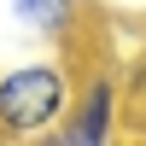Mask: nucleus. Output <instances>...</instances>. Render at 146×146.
<instances>
[{
  "instance_id": "nucleus-3",
  "label": "nucleus",
  "mask_w": 146,
  "mask_h": 146,
  "mask_svg": "<svg viewBox=\"0 0 146 146\" xmlns=\"http://www.w3.org/2000/svg\"><path fill=\"white\" fill-rule=\"evenodd\" d=\"M6 12L18 29L41 35V41H64L82 23V0H6Z\"/></svg>"
},
{
  "instance_id": "nucleus-1",
  "label": "nucleus",
  "mask_w": 146,
  "mask_h": 146,
  "mask_svg": "<svg viewBox=\"0 0 146 146\" xmlns=\"http://www.w3.org/2000/svg\"><path fill=\"white\" fill-rule=\"evenodd\" d=\"M76 82L58 58H29V64L0 70V140H47L58 135Z\"/></svg>"
},
{
  "instance_id": "nucleus-2",
  "label": "nucleus",
  "mask_w": 146,
  "mask_h": 146,
  "mask_svg": "<svg viewBox=\"0 0 146 146\" xmlns=\"http://www.w3.org/2000/svg\"><path fill=\"white\" fill-rule=\"evenodd\" d=\"M117 135V82L111 70H94L76 82V100H70L64 123H58V146H105Z\"/></svg>"
}]
</instances>
